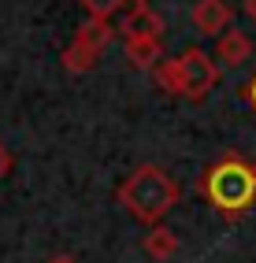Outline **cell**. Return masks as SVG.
Instances as JSON below:
<instances>
[{"mask_svg": "<svg viewBox=\"0 0 256 263\" xmlns=\"http://www.w3.org/2000/svg\"><path fill=\"white\" fill-rule=\"evenodd\" d=\"M134 4H149V0H134Z\"/></svg>", "mask_w": 256, "mask_h": 263, "instance_id": "obj_16", "label": "cell"}, {"mask_svg": "<svg viewBox=\"0 0 256 263\" xmlns=\"http://www.w3.org/2000/svg\"><path fill=\"white\" fill-rule=\"evenodd\" d=\"M237 93H242V100H245L249 108L256 111V74H252L249 82H242V89H237Z\"/></svg>", "mask_w": 256, "mask_h": 263, "instance_id": "obj_12", "label": "cell"}, {"mask_svg": "<svg viewBox=\"0 0 256 263\" xmlns=\"http://www.w3.org/2000/svg\"><path fill=\"white\" fill-rule=\"evenodd\" d=\"M78 4L85 8L89 19H112V15L123 11V4H130V0H78Z\"/></svg>", "mask_w": 256, "mask_h": 263, "instance_id": "obj_11", "label": "cell"}, {"mask_svg": "<svg viewBox=\"0 0 256 263\" xmlns=\"http://www.w3.org/2000/svg\"><path fill=\"white\" fill-rule=\"evenodd\" d=\"M48 263H78V259H75V256H67V252H60V256L48 259Z\"/></svg>", "mask_w": 256, "mask_h": 263, "instance_id": "obj_15", "label": "cell"}, {"mask_svg": "<svg viewBox=\"0 0 256 263\" xmlns=\"http://www.w3.org/2000/svg\"><path fill=\"white\" fill-rule=\"evenodd\" d=\"M100 56H104V52H97V48L82 45V41H71V45L63 48L60 60H63V71H71V74H89Z\"/></svg>", "mask_w": 256, "mask_h": 263, "instance_id": "obj_10", "label": "cell"}, {"mask_svg": "<svg viewBox=\"0 0 256 263\" xmlns=\"http://www.w3.org/2000/svg\"><path fill=\"white\" fill-rule=\"evenodd\" d=\"M115 26H112V19H85L78 30H75V41H82V45H89V48H97V52H104L112 41H115Z\"/></svg>", "mask_w": 256, "mask_h": 263, "instance_id": "obj_9", "label": "cell"}, {"mask_svg": "<svg viewBox=\"0 0 256 263\" xmlns=\"http://www.w3.org/2000/svg\"><path fill=\"white\" fill-rule=\"evenodd\" d=\"M115 200H119V208H123L134 222H141V226H160V222L167 219L171 208H178L182 189H178V182L171 178L163 167L141 163V167H134L126 178L119 182Z\"/></svg>", "mask_w": 256, "mask_h": 263, "instance_id": "obj_1", "label": "cell"}, {"mask_svg": "<svg viewBox=\"0 0 256 263\" xmlns=\"http://www.w3.org/2000/svg\"><path fill=\"white\" fill-rule=\"evenodd\" d=\"M193 26L200 37H223L234 26V8L227 0H197L193 4Z\"/></svg>", "mask_w": 256, "mask_h": 263, "instance_id": "obj_4", "label": "cell"}, {"mask_svg": "<svg viewBox=\"0 0 256 263\" xmlns=\"http://www.w3.org/2000/svg\"><path fill=\"white\" fill-rule=\"evenodd\" d=\"M242 11H245V19L256 23V0H242Z\"/></svg>", "mask_w": 256, "mask_h": 263, "instance_id": "obj_14", "label": "cell"}, {"mask_svg": "<svg viewBox=\"0 0 256 263\" xmlns=\"http://www.w3.org/2000/svg\"><path fill=\"white\" fill-rule=\"evenodd\" d=\"M215 60L227 63V67H242L252 60V37L245 30H227L223 37H215Z\"/></svg>", "mask_w": 256, "mask_h": 263, "instance_id": "obj_7", "label": "cell"}, {"mask_svg": "<svg viewBox=\"0 0 256 263\" xmlns=\"http://www.w3.org/2000/svg\"><path fill=\"white\" fill-rule=\"evenodd\" d=\"M11 167H15V156L4 148V141H0V178H4V174H8Z\"/></svg>", "mask_w": 256, "mask_h": 263, "instance_id": "obj_13", "label": "cell"}, {"mask_svg": "<svg viewBox=\"0 0 256 263\" xmlns=\"http://www.w3.org/2000/svg\"><path fill=\"white\" fill-rule=\"evenodd\" d=\"M123 52H126V63L138 67V71H156L167 60L163 37H123Z\"/></svg>", "mask_w": 256, "mask_h": 263, "instance_id": "obj_6", "label": "cell"}, {"mask_svg": "<svg viewBox=\"0 0 256 263\" xmlns=\"http://www.w3.org/2000/svg\"><path fill=\"white\" fill-rule=\"evenodd\" d=\"M152 82H156L163 93H171V97L200 104V100H208V93L215 89L219 67H215V56H208L204 48L190 45V48H182L175 60H163L156 71H152Z\"/></svg>", "mask_w": 256, "mask_h": 263, "instance_id": "obj_3", "label": "cell"}, {"mask_svg": "<svg viewBox=\"0 0 256 263\" xmlns=\"http://www.w3.org/2000/svg\"><path fill=\"white\" fill-rule=\"evenodd\" d=\"M197 189L215 208L219 219L237 222L256 204V163H249L242 152H227L200 174Z\"/></svg>", "mask_w": 256, "mask_h": 263, "instance_id": "obj_2", "label": "cell"}, {"mask_svg": "<svg viewBox=\"0 0 256 263\" xmlns=\"http://www.w3.org/2000/svg\"><path fill=\"white\" fill-rule=\"evenodd\" d=\"M115 30L123 33V37H163V19L149 4H134Z\"/></svg>", "mask_w": 256, "mask_h": 263, "instance_id": "obj_5", "label": "cell"}, {"mask_svg": "<svg viewBox=\"0 0 256 263\" xmlns=\"http://www.w3.org/2000/svg\"><path fill=\"white\" fill-rule=\"evenodd\" d=\"M141 249H145L149 259L163 263V259H171V256L178 252V234H175V230H167L163 222H160V226H149V234L141 237Z\"/></svg>", "mask_w": 256, "mask_h": 263, "instance_id": "obj_8", "label": "cell"}]
</instances>
